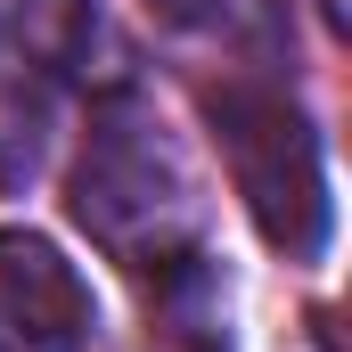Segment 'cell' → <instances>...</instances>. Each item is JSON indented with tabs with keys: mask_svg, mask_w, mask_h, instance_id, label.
<instances>
[{
	"mask_svg": "<svg viewBox=\"0 0 352 352\" xmlns=\"http://www.w3.org/2000/svg\"><path fill=\"white\" fill-rule=\"evenodd\" d=\"M205 123H213V148L238 180L254 230H263L278 254L311 263L328 246V164H320V131L303 123V107L270 82H221L205 90Z\"/></svg>",
	"mask_w": 352,
	"mask_h": 352,
	"instance_id": "7a4b0ae2",
	"label": "cell"
},
{
	"mask_svg": "<svg viewBox=\"0 0 352 352\" xmlns=\"http://www.w3.org/2000/svg\"><path fill=\"white\" fill-rule=\"evenodd\" d=\"M74 221L140 278H205V230H197V188L180 173L164 123L140 107H107L74 173Z\"/></svg>",
	"mask_w": 352,
	"mask_h": 352,
	"instance_id": "6da1fadb",
	"label": "cell"
},
{
	"mask_svg": "<svg viewBox=\"0 0 352 352\" xmlns=\"http://www.w3.org/2000/svg\"><path fill=\"white\" fill-rule=\"evenodd\" d=\"M90 328L98 311L82 270L41 230H0V352H82Z\"/></svg>",
	"mask_w": 352,
	"mask_h": 352,
	"instance_id": "3957f363",
	"label": "cell"
}]
</instances>
